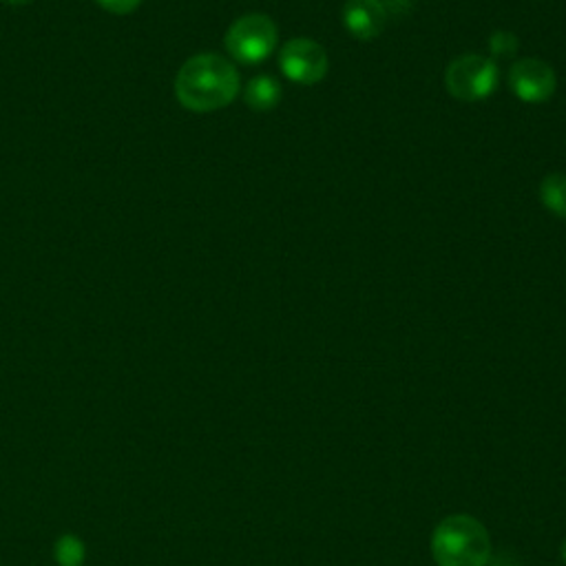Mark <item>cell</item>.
Returning <instances> with one entry per match:
<instances>
[{
    "mask_svg": "<svg viewBox=\"0 0 566 566\" xmlns=\"http://www.w3.org/2000/svg\"><path fill=\"white\" fill-rule=\"evenodd\" d=\"M239 94V73L234 64L217 53L189 58L176 77L180 105L195 113H210L228 107Z\"/></svg>",
    "mask_w": 566,
    "mask_h": 566,
    "instance_id": "6da1fadb",
    "label": "cell"
},
{
    "mask_svg": "<svg viewBox=\"0 0 566 566\" xmlns=\"http://www.w3.org/2000/svg\"><path fill=\"white\" fill-rule=\"evenodd\" d=\"M432 555L438 566H484L492 557V540L475 518L449 516L432 535Z\"/></svg>",
    "mask_w": 566,
    "mask_h": 566,
    "instance_id": "7a4b0ae2",
    "label": "cell"
},
{
    "mask_svg": "<svg viewBox=\"0 0 566 566\" xmlns=\"http://www.w3.org/2000/svg\"><path fill=\"white\" fill-rule=\"evenodd\" d=\"M498 75V64L492 58L467 53L447 67L445 87L460 103H478L496 92Z\"/></svg>",
    "mask_w": 566,
    "mask_h": 566,
    "instance_id": "3957f363",
    "label": "cell"
},
{
    "mask_svg": "<svg viewBox=\"0 0 566 566\" xmlns=\"http://www.w3.org/2000/svg\"><path fill=\"white\" fill-rule=\"evenodd\" d=\"M277 40V25L268 16L246 14L228 27L224 45L237 62L257 64L275 51Z\"/></svg>",
    "mask_w": 566,
    "mask_h": 566,
    "instance_id": "277c9868",
    "label": "cell"
},
{
    "mask_svg": "<svg viewBox=\"0 0 566 566\" xmlns=\"http://www.w3.org/2000/svg\"><path fill=\"white\" fill-rule=\"evenodd\" d=\"M279 67L297 85H318L328 73V53L316 40L294 38L279 51Z\"/></svg>",
    "mask_w": 566,
    "mask_h": 566,
    "instance_id": "5b68a950",
    "label": "cell"
},
{
    "mask_svg": "<svg viewBox=\"0 0 566 566\" xmlns=\"http://www.w3.org/2000/svg\"><path fill=\"white\" fill-rule=\"evenodd\" d=\"M511 92L529 105H540L551 100L557 87V77L551 64L538 58H522L509 69Z\"/></svg>",
    "mask_w": 566,
    "mask_h": 566,
    "instance_id": "8992f818",
    "label": "cell"
},
{
    "mask_svg": "<svg viewBox=\"0 0 566 566\" xmlns=\"http://www.w3.org/2000/svg\"><path fill=\"white\" fill-rule=\"evenodd\" d=\"M387 23L381 0H348L344 8V25L359 40L376 38Z\"/></svg>",
    "mask_w": 566,
    "mask_h": 566,
    "instance_id": "52a82bcc",
    "label": "cell"
},
{
    "mask_svg": "<svg viewBox=\"0 0 566 566\" xmlns=\"http://www.w3.org/2000/svg\"><path fill=\"white\" fill-rule=\"evenodd\" d=\"M281 100V85L270 75H257L244 89V103L253 111H270Z\"/></svg>",
    "mask_w": 566,
    "mask_h": 566,
    "instance_id": "ba28073f",
    "label": "cell"
},
{
    "mask_svg": "<svg viewBox=\"0 0 566 566\" xmlns=\"http://www.w3.org/2000/svg\"><path fill=\"white\" fill-rule=\"evenodd\" d=\"M540 200L553 215L566 219V176L551 173L540 184Z\"/></svg>",
    "mask_w": 566,
    "mask_h": 566,
    "instance_id": "9c48e42d",
    "label": "cell"
},
{
    "mask_svg": "<svg viewBox=\"0 0 566 566\" xmlns=\"http://www.w3.org/2000/svg\"><path fill=\"white\" fill-rule=\"evenodd\" d=\"M58 566H83L87 562V544L75 533H64L53 544Z\"/></svg>",
    "mask_w": 566,
    "mask_h": 566,
    "instance_id": "30bf717a",
    "label": "cell"
},
{
    "mask_svg": "<svg viewBox=\"0 0 566 566\" xmlns=\"http://www.w3.org/2000/svg\"><path fill=\"white\" fill-rule=\"evenodd\" d=\"M490 49L496 58H511L518 49V40L509 32H496L490 40Z\"/></svg>",
    "mask_w": 566,
    "mask_h": 566,
    "instance_id": "8fae6325",
    "label": "cell"
},
{
    "mask_svg": "<svg viewBox=\"0 0 566 566\" xmlns=\"http://www.w3.org/2000/svg\"><path fill=\"white\" fill-rule=\"evenodd\" d=\"M96 3H98L103 10L111 12V14L127 16V14H133V12L142 5V0H96Z\"/></svg>",
    "mask_w": 566,
    "mask_h": 566,
    "instance_id": "7c38bea8",
    "label": "cell"
},
{
    "mask_svg": "<svg viewBox=\"0 0 566 566\" xmlns=\"http://www.w3.org/2000/svg\"><path fill=\"white\" fill-rule=\"evenodd\" d=\"M484 566H520V562H516L511 555H496V557H490L487 564Z\"/></svg>",
    "mask_w": 566,
    "mask_h": 566,
    "instance_id": "4fadbf2b",
    "label": "cell"
},
{
    "mask_svg": "<svg viewBox=\"0 0 566 566\" xmlns=\"http://www.w3.org/2000/svg\"><path fill=\"white\" fill-rule=\"evenodd\" d=\"M8 5H14V8H25L29 3H34V0H5Z\"/></svg>",
    "mask_w": 566,
    "mask_h": 566,
    "instance_id": "5bb4252c",
    "label": "cell"
},
{
    "mask_svg": "<svg viewBox=\"0 0 566 566\" xmlns=\"http://www.w3.org/2000/svg\"><path fill=\"white\" fill-rule=\"evenodd\" d=\"M562 557H564V562H566V542H564V546H562Z\"/></svg>",
    "mask_w": 566,
    "mask_h": 566,
    "instance_id": "9a60e30c",
    "label": "cell"
}]
</instances>
